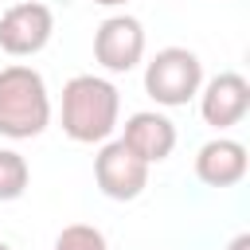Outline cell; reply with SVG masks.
Here are the masks:
<instances>
[{
    "label": "cell",
    "mask_w": 250,
    "mask_h": 250,
    "mask_svg": "<svg viewBox=\"0 0 250 250\" xmlns=\"http://www.w3.org/2000/svg\"><path fill=\"white\" fill-rule=\"evenodd\" d=\"M121 94L102 74H74L62 86V133L78 145H102L113 137Z\"/></svg>",
    "instance_id": "1"
},
{
    "label": "cell",
    "mask_w": 250,
    "mask_h": 250,
    "mask_svg": "<svg viewBox=\"0 0 250 250\" xmlns=\"http://www.w3.org/2000/svg\"><path fill=\"white\" fill-rule=\"evenodd\" d=\"M51 125V94L35 66L12 62L0 70V137L31 141Z\"/></svg>",
    "instance_id": "2"
},
{
    "label": "cell",
    "mask_w": 250,
    "mask_h": 250,
    "mask_svg": "<svg viewBox=\"0 0 250 250\" xmlns=\"http://www.w3.org/2000/svg\"><path fill=\"white\" fill-rule=\"evenodd\" d=\"M203 86V62L195 51L188 47H164L148 59L145 66V94L156 102V105H188Z\"/></svg>",
    "instance_id": "3"
},
{
    "label": "cell",
    "mask_w": 250,
    "mask_h": 250,
    "mask_svg": "<svg viewBox=\"0 0 250 250\" xmlns=\"http://www.w3.org/2000/svg\"><path fill=\"white\" fill-rule=\"evenodd\" d=\"M94 180H98V191L105 199H137L148 184V164L117 137V141H105L94 156Z\"/></svg>",
    "instance_id": "4"
},
{
    "label": "cell",
    "mask_w": 250,
    "mask_h": 250,
    "mask_svg": "<svg viewBox=\"0 0 250 250\" xmlns=\"http://www.w3.org/2000/svg\"><path fill=\"white\" fill-rule=\"evenodd\" d=\"M51 31H55V16L39 0H20L0 16V47L16 59L39 55L51 43Z\"/></svg>",
    "instance_id": "5"
},
{
    "label": "cell",
    "mask_w": 250,
    "mask_h": 250,
    "mask_svg": "<svg viewBox=\"0 0 250 250\" xmlns=\"http://www.w3.org/2000/svg\"><path fill=\"white\" fill-rule=\"evenodd\" d=\"M94 59L113 70V74H129L141 59H145V27L137 16H105L94 31Z\"/></svg>",
    "instance_id": "6"
},
{
    "label": "cell",
    "mask_w": 250,
    "mask_h": 250,
    "mask_svg": "<svg viewBox=\"0 0 250 250\" xmlns=\"http://www.w3.org/2000/svg\"><path fill=\"white\" fill-rule=\"evenodd\" d=\"M195 98H199V113L211 129H230L250 109V82L238 70H223L207 86H199Z\"/></svg>",
    "instance_id": "7"
},
{
    "label": "cell",
    "mask_w": 250,
    "mask_h": 250,
    "mask_svg": "<svg viewBox=\"0 0 250 250\" xmlns=\"http://www.w3.org/2000/svg\"><path fill=\"white\" fill-rule=\"evenodd\" d=\"M121 141L152 168V164H160V160L172 156V148H176V125L164 113H156V109H141V113H133L125 121Z\"/></svg>",
    "instance_id": "8"
},
{
    "label": "cell",
    "mask_w": 250,
    "mask_h": 250,
    "mask_svg": "<svg viewBox=\"0 0 250 250\" xmlns=\"http://www.w3.org/2000/svg\"><path fill=\"white\" fill-rule=\"evenodd\" d=\"M246 145L230 141V137H215L207 145H199L195 152V176L207 188H234L246 176Z\"/></svg>",
    "instance_id": "9"
},
{
    "label": "cell",
    "mask_w": 250,
    "mask_h": 250,
    "mask_svg": "<svg viewBox=\"0 0 250 250\" xmlns=\"http://www.w3.org/2000/svg\"><path fill=\"white\" fill-rule=\"evenodd\" d=\"M27 180H31V168L27 160L16 152V148H0V203H12L27 191Z\"/></svg>",
    "instance_id": "10"
},
{
    "label": "cell",
    "mask_w": 250,
    "mask_h": 250,
    "mask_svg": "<svg viewBox=\"0 0 250 250\" xmlns=\"http://www.w3.org/2000/svg\"><path fill=\"white\" fill-rule=\"evenodd\" d=\"M51 250H109V242H105V234L98 230V227H90V223H70V227H62L59 234H55V246Z\"/></svg>",
    "instance_id": "11"
},
{
    "label": "cell",
    "mask_w": 250,
    "mask_h": 250,
    "mask_svg": "<svg viewBox=\"0 0 250 250\" xmlns=\"http://www.w3.org/2000/svg\"><path fill=\"white\" fill-rule=\"evenodd\" d=\"M227 250H250V234H234Z\"/></svg>",
    "instance_id": "12"
},
{
    "label": "cell",
    "mask_w": 250,
    "mask_h": 250,
    "mask_svg": "<svg viewBox=\"0 0 250 250\" xmlns=\"http://www.w3.org/2000/svg\"><path fill=\"white\" fill-rule=\"evenodd\" d=\"M94 4H102V8H121V4H129V0H94Z\"/></svg>",
    "instance_id": "13"
},
{
    "label": "cell",
    "mask_w": 250,
    "mask_h": 250,
    "mask_svg": "<svg viewBox=\"0 0 250 250\" xmlns=\"http://www.w3.org/2000/svg\"><path fill=\"white\" fill-rule=\"evenodd\" d=\"M0 250H12V246H8V242H0Z\"/></svg>",
    "instance_id": "14"
}]
</instances>
